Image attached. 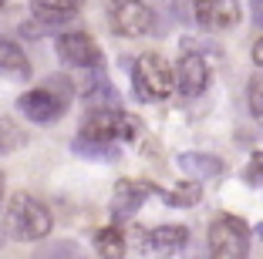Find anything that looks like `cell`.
Here are the masks:
<instances>
[{
    "instance_id": "obj_1",
    "label": "cell",
    "mask_w": 263,
    "mask_h": 259,
    "mask_svg": "<svg viewBox=\"0 0 263 259\" xmlns=\"http://www.w3.org/2000/svg\"><path fill=\"white\" fill-rule=\"evenodd\" d=\"M71 98H74V84H71V77L51 74L41 88L24 91L21 98H17V111H21L24 118H31L34 125H51V122H58V118L68 111Z\"/></svg>"
},
{
    "instance_id": "obj_2",
    "label": "cell",
    "mask_w": 263,
    "mask_h": 259,
    "mask_svg": "<svg viewBox=\"0 0 263 259\" xmlns=\"http://www.w3.org/2000/svg\"><path fill=\"white\" fill-rule=\"evenodd\" d=\"M51 212L44 202H37L27 192H17L4 209V236L14 243H41L51 232Z\"/></svg>"
},
{
    "instance_id": "obj_3",
    "label": "cell",
    "mask_w": 263,
    "mask_h": 259,
    "mask_svg": "<svg viewBox=\"0 0 263 259\" xmlns=\"http://www.w3.org/2000/svg\"><path fill=\"white\" fill-rule=\"evenodd\" d=\"M132 88H135V98L155 105V101H165L176 88V74L169 71V64L159 57V54H142L132 64Z\"/></svg>"
},
{
    "instance_id": "obj_4",
    "label": "cell",
    "mask_w": 263,
    "mask_h": 259,
    "mask_svg": "<svg viewBox=\"0 0 263 259\" xmlns=\"http://www.w3.org/2000/svg\"><path fill=\"white\" fill-rule=\"evenodd\" d=\"M81 138L95 142H128L135 138V118L122 108H88L81 122Z\"/></svg>"
},
{
    "instance_id": "obj_5",
    "label": "cell",
    "mask_w": 263,
    "mask_h": 259,
    "mask_svg": "<svg viewBox=\"0 0 263 259\" xmlns=\"http://www.w3.org/2000/svg\"><path fill=\"white\" fill-rule=\"evenodd\" d=\"M250 229L236 215H219L209 222V259H247Z\"/></svg>"
},
{
    "instance_id": "obj_6",
    "label": "cell",
    "mask_w": 263,
    "mask_h": 259,
    "mask_svg": "<svg viewBox=\"0 0 263 259\" xmlns=\"http://www.w3.org/2000/svg\"><path fill=\"white\" fill-rule=\"evenodd\" d=\"M108 24L118 37H145L155 27V10L145 0H111Z\"/></svg>"
},
{
    "instance_id": "obj_7",
    "label": "cell",
    "mask_w": 263,
    "mask_h": 259,
    "mask_svg": "<svg viewBox=\"0 0 263 259\" xmlns=\"http://www.w3.org/2000/svg\"><path fill=\"white\" fill-rule=\"evenodd\" d=\"M54 51H58V57H61L64 64H71V68L101 71V64H105V54H101V47L95 44V37H91V34H85V31L58 34Z\"/></svg>"
},
{
    "instance_id": "obj_8",
    "label": "cell",
    "mask_w": 263,
    "mask_h": 259,
    "mask_svg": "<svg viewBox=\"0 0 263 259\" xmlns=\"http://www.w3.org/2000/svg\"><path fill=\"white\" fill-rule=\"evenodd\" d=\"M193 17L206 31H230L240 24V0H193Z\"/></svg>"
},
{
    "instance_id": "obj_9",
    "label": "cell",
    "mask_w": 263,
    "mask_h": 259,
    "mask_svg": "<svg viewBox=\"0 0 263 259\" xmlns=\"http://www.w3.org/2000/svg\"><path fill=\"white\" fill-rule=\"evenodd\" d=\"M176 84L179 91L186 94V98H199L206 91L209 84V64L199 51H182L179 57V68H176Z\"/></svg>"
},
{
    "instance_id": "obj_10",
    "label": "cell",
    "mask_w": 263,
    "mask_h": 259,
    "mask_svg": "<svg viewBox=\"0 0 263 259\" xmlns=\"http://www.w3.org/2000/svg\"><path fill=\"white\" fill-rule=\"evenodd\" d=\"M148 192H155L152 185H145V182H132V178H122V182L115 185V195H111V219H115V222L132 219V215L142 209V202H145Z\"/></svg>"
},
{
    "instance_id": "obj_11",
    "label": "cell",
    "mask_w": 263,
    "mask_h": 259,
    "mask_svg": "<svg viewBox=\"0 0 263 259\" xmlns=\"http://www.w3.org/2000/svg\"><path fill=\"white\" fill-rule=\"evenodd\" d=\"M85 7V0H31V14L34 21L47 24V27H64L71 24Z\"/></svg>"
},
{
    "instance_id": "obj_12",
    "label": "cell",
    "mask_w": 263,
    "mask_h": 259,
    "mask_svg": "<svg viewBox=\"0 0 263 259\" xmlns=\"http://www.w3.org/2000/svg\"><path fill=\"white\" fill-rule=\"evenodd\" d=\"M189 243V229L186 226H155L145 236V246L155 252V256H176L182 252V246Z\"/></svg>"
},
{
    "instance_id": "obj_13",
    "label": "cell",
    "mask_w": 263,
    "mask_h": 259,
    "mask_svg": "<svg viewBox=\"0 0 263 259\" xmlns=\"http://www.w3.org/2000/svg\"><path fill=\"white\" fill-rule=\"evenodd\" d=\"M179 168L186 172L189 178H216L223 175V158L216 155H206V152H182L179 155Z\"/></svg>"
},
{
    "instance_id": "obj_14",
    "label": "cell",
    "mask_w": 263,
    "mask_h": 259,
    "mask_svg": "<svg viewBox=\"0 0 263 259\" xmlns=\"http://www.w3.org/2000/svg\"><path fill=\"white\" fill-rule=\"evenodd\" d=\"M0 71H4L7 77H17V81L31 77V61H27V54H24V47L17 44V41H10V37H0Z\"/></svg>"
},
{
    "instance_id": "obj_15",
    "label": "cell",
    "mask_w": 263,
    "mask_h": 259,
    "mask_svg": "<svg viewBox=\"0 0 263 259\" xmlns=\"http://www.w3.org/2000/svg\"><path fill=\"white\" fill-rule=\"evenodd\" d=\"M125 249H128V243H125V232L118 226H108V229L95 232V252L101 259H125Z\"/></svg>"
},
{
    "instance_id": "obj_16",
    "label": "cell",
    "mask_w": 263,
    "mask_h": 259,
    "mask_svg": "<svg viewBox=\"0 0 263 259\" xmlns=\"http://www.w3.org/2000/svg\"><path fill=\"white\" fill-rule=\"evenodd\" d=\"M81 94H85L88 108H118V94H115V88L105 81L101 71H95V81H88Z\"/></svg>"
},
{
    "instance_id": "obj_17",
    "label": "cell",
    "mask_w": 263,
    "mask_h": 259,
    "mask_svg": "<svg viewBox=\"0 0 263 259\" xmlns=\"http://www.w3.org/2000/svg\"><path fill=\"white\" fill-rule=\"evenodd\" d=\"M74 155H81V158H105V162H115L118 158V145H111V142H95V138H74Z\"/></svg>"
},
{
    "instance_id": "obj_18",
    "label": "cell",
    "mask_w": 263,
    "mask_h": 259,
    "mask_svg": "<svg viewBox=\"0 0 263 259\" xmlns=\"http://www.w3.org/2000/svg\"><path fill=\"white\" fill-rule=\"evenodd\" d=\"M31 259H88V252L74 243V239H58V243H47L34 252Z\"/></svg>"
},
{
    "instance_id": "obj_19",
    "label": "cell",
    "mask_w": 263,
    "mask_h": 259,
    "mask_svg": "<svg viewBox=\"0 0 263 259\" xmlns=\"http://www.w3.org/2000/svg\"><path fill=\"white\" fill-rule=\"evenodd\" d=\"M21 145H27V131H24L14 118H0V155L17 152Z\"/></svg>"
},
{
    "instance_id": "obj_20",
    "label": "cell",
    "mask_w": 263,
    "mask_h": 259,
    "mask_svg": "<svg viewBox=\"0 0 263 259\" xmlns=\"http://www.w3.org/2000/svg\"><path fill=\"white\" fill-rule=\"evenodd\" d=\"M199 198H202V189H199V182H196V178H189V182L176 185L172 192H165V202H169V206H176V209H189V206H196Z\"/></svg>"
},
{
    "instance_id": "obj_21",
    "label": "cell",
    "mask_w": 263,
    "mask_h": 259,
    "mask_svg": "<svg viewBox=\"0 0 263 259\" xmlns=\"http://www.w3.org/2000/svg\"><path fill=\"white\" fill-rule=\"evenodd\" d=\"M247 98H250V111H253V118H260V122H263V77L260 74L250 81Z\"/></svg>"
},
{
    "instance_id": "obj_22",
    "label": "cell",
    "mask_w": 263,
    "mask_h": 259,
    "mask_svg": "<svg viewBox=\"0 0 263 259\" xmlns=\"http://www.w3.org/2000/svg\"><path fill=\"white\" fill-rule=\"evenodd\" d=\"M247 182L263 185V152H253V155H250V165H247Z\"/></svg>"
},
{
    "instance_id": "obj_23",
    "label": "cell",
    "mask_w": 263,
    "mask_h": 259,
    "mask_svg": "<svg viewBox=\"0 0 263 259\" xmlns=\"http://www.w3.org/2000/svg\"><path fill=\"white\" fill-rule=\"evenodd\" d=\"M253 64H256V68H263V37L253 44Z\"/></svg>"
},
{
    "instance_id": "obj_24",
    "label": "cell",
    "mask_w": 263,
    "mask_h": 259,
    "mask_svg": "<svg viewBox=\"0 0 263 259\" xmlns=\"http://www.w3.org/2000/svg\"><path fill=\"white\" fill-rule=\"evenodd\" d=\"M253 21L256 27H263V0H253Z\"/></svg>"
},
{
    "instance_id": "obj_25",
    "label": "cell",
    "mask_w": 263,
    "mask_h": 259,
    "mask_svg": "<svg viewBox=\"0 0 263 259\" xmlns=\"http://www.w3.org/2000/svg\"><path fill=\"white\" fill-rule=\"evenodd\" d=\"M0 209H4V172H0Z\"/></svg>"
},
{
    "instance_id": "obj_26",
    "label": "cell",
    "mask_w": 263,
    "mask_h": 259,
    "mask_svg": "<svg viewBox=\"0 0 263 259\" xmlns=\"http://www.w3.org/2000/svg\"><path fill=\"white\" fill-rule=\"evenodd\" d=\"M256 236H260V239H263V222H260V226H256Z\"/></svg>"
},
{
    "instance_id": "obj_27",
    "label": "cell",
    "mask_w": 263,
    "mask_h": 259,
    "mask_svg": "<svg viewBox=\"0 0 263 259\" xmlns=\"http://www.w3.org/2000/svg\"><path fill=\"white\" fill-rule=\"evenodd\" d=\"M4 4H7V0H0V7H4Z\"/></svg>"
}]
</instances>
